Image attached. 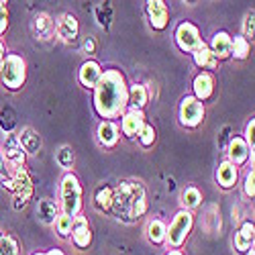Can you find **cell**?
<instances>
[{
    "mask_svg": "<svg viewBox=\"0 0 255 255\" xmlns=\"http://www.w3.org/2000/svg\"><path fill=\"white\" fill-rule=\"evenodd\" d=\"M94 109L102 119H117L127 111V84L119 70L102 72L94 86Z\"/></svg>",
    "mask_w": 255,
    "mask_h": 255,
    "instance_id": "1",
    "label": "cell"
},
{
    "mask_svg": "<svg viewBox=\"0 0 255 255\" xmlns=\"http://www.w3.org/2000/svg\"><path fill=\"white\" fill-rule=\"evenodd\" d=\"M111 208H115L117 217L123 219L125 223L139 221L147 210L143 186L137 182H123L117 190H113V206Z\"/></svg>",
    "mask_w": 255,
    "mask_h": 255,
    "instance_id": "2",
    "label": "cell"
},
{
    "mask_svg": "<svg viewBox=\"0 0 255 255\" xmlns=\"http://www.w3.org/2000/svg\"><path fill=\"white\" fill-rule=\"evenodd\" d=\"M2 186L14 194V208H23L33 194V184L25 167H12Z\"/></svg>",
    "mask_w": 255,
    "mask_h": 255,
    "instance_id": "3",
    "label": "cell"
},
{
    "mask_svg": "<svg viewBox=\"0 0 255 255\" xmlns=\"http://www.w3.org/2000/svg\"><path fill=\"white\" fill-rule=\"evenodd\" d=\"M82 210V186L74 174H66L61 180V215L78 217Z\"/></svg>",
    "mask_w": 255,
    "mask_h": 255,
    "instance_id": "4",
    "label": "cell"
},
{
    "mask_svg": "<svg viewBox=\"0 0 255 255\" xmlns=\"http://www.w3.org/2000/svg\"><path fill=\"white\" fill-rule=\"evenodd\" d=\"M27 78V63L25 59L16 55V53H8L0 66V80L8 90H18L25 84Z\"/></svg>",
    "mask_w": 255,
    "mask_h": 255,
    "instance_id": "5",
    "label": "cell"
},
{
    "mask_svg": "<svg viewBox=\"0 0 255 255\" xmlns=\"http://www.w3.org/2000/svg\"><path fill=\"white\" fill-rule=\"evenodd\" d=\"M192 225H194L192 215H190L188 210H180L178 215L174 217L172 225H169L167 233H165V241H167L169 245H172L174 249H178V247H180V245L186 241L188 233L192 231Z\"/></svg>",
    "mask_w": 255,
    "mask_h": 255,
    "instance_id": "6",
    "label": "cell"
},
{
    "mask_svg": "<svg viewBox=\"0 0 255 255\" xmlns=\"http://www.w3.org/2000/svg\"><path fill=\"white\" fill-rule=\"evenodd\" d=\"M204 121V104L194 96H186L180 104V123L188 129H194Z\"/></svg>",
    "mask_w": 255,
    "mask_h": 255,
    "instance_id": "7",
    "label": "cell"
},
{
    "mask_svg": "<svg viewBox=\"0 0 255 255\" xmlns=\"http://www.w3.org/2000/svg\"><path fill=\"white\" fill-rule=\"evenodd\" d=\"M176 43L182 51L194 53L202 45V39H200L198 29L192 23H180L178 29H176Z\"/></svg>",
    "mask_w": 255,
    "mask_h": 255,
    "instance_id": "8",
    "label": "cell"
},
{
    "mask_svg": "<svg viewBox=\"0 0 255 255\" xmlns=\"http://www.w3.org/2000/svg\"><path fill=\"white\" fill-rule=\"evenodd\" d=\"M147 10V16H149V25L155 29V31H163L169 23V10L165 6V2L161 0H149L145 6Z\"/></svg>",
    "mask_w": 255,
    "mask_h": 255,
    "instance_id": "9",
    "label": "cell"
},
{
    "mask_svg": "<svg viewBox=\"0 0 255 255\" xmlns=\"http://www.w3.org/2000/svg\"><path fill=\"white\" fill-rule=\"evenodd\" d=\"M72 241L78 249H86L92 241V233H90V225H88V219L86 217H74V223H72Z\"/></svg>",
    "mask_w": 255,
    "mask_h": 255,
    "instance_id": "10",
    "label": "cell"
},
{
    "mask_svg": "<svg viewBox=\"0 0 255 255\" xmlns=\"http://www.w3.org/2000/svg\"><path fill=\"white\" fill-rule=\"evenodd\" d=\"M145 127V115L143 111H127L123 115V121H121V129L127 137H139L141 129Z\"/></svg>",
    "mask_w": 255,
    "mask_h": 255,
    "instance_id": "11",
    "label": "cell"
},
{
    "mask_svg": "<svg viewBox=\"0 0 255 255\" xmlns=\"http://www.w3.org/2000/svg\"><path fill=\"white\" fill-rule=\"evenodd\" d=\"M8 163L12 167H25V151H23V147H20L16 135H4V153Z\"/></svg>",
    "mask_w": 255,
    "mask_h": 255,
    "instance_id": "12",
    "label": "cell"
},
{
    "mask_svg": "<svg viewBox=\"0 0 255 255\" xmlns=\"http://www.w3.org/2000/svg\"><path fill=\"white\" fill-rule=\"evenodd\" d=\"M55 31H57V35H59L63 41H68V43H70V41H76V37H78V33H80V25H78V20H76L74 14L66 12V14H61V16L57 18Z\"/></svg>",
    "mask_w": 255,
    "mask_h": 255,
    "instance_id": "13",
    "label": "cell"
},
{
    "mask_svg": "<svg viewBox=\"0 0 255 255\" xmlns=\"http://www.w3.org/2000/svg\"><path fill=\"white\" fill-rule=\"evenodd\" d=\"M231 41H233V37L227 31H219L212 35L208 49L212 51V55L217 59H227V57H231Z\"/></svg>",
    "mask_w": 255,
    "mask_h": 255,
    "instance_id": "14",
    "label": "cell"
},
{
    "mask_svg": "<svg viewBox=\"0 0 255 255\" xmlns=\"http://www.w3.org/2000/svg\"><path fill=\"white\" fill-rule=\"evenodd\" d=\"M78 78H80V84L82 86H86V88H94L96 84L100 82V78H102V70H100V66L96 61H84L82 63V68H80V72H78Z\"/></svg>",
    "mask_w": 255,
    "mask_h": 255,
    "instance_id": "15",
    "label": "cell"
},
{
    "mask_svg": "<svg viewBox=\"0 0 255 255\" xmlns=\"http://www.w3.org/2000/svg\"><path fill=\"white\" fill-rule=\"evenodd\" d=\"M192 88H194V98L196 100H208L212 96V92H215V78H212L208 72H202L194 78V84H192Z\"/></svg>",
    "mask_w": 255,
    "mask_h": 255,
    "instance_id": "16",
    "label": "cell"
},
{
    "mask_svg": "<svg viewBox=\"0 0 255 255\" xmlns=\"http://www.w3.org/2000/svg\"><path fill=\"white\" fill-rule=\"evenodd\" d=\"M227 155H229L227 161L237 167V165H241V163L247 161V157H249V147H247V143H245L241 137H235V139H231V143H229Z\"/></svg>",
    "mask_w": 255,
    "mask_h": 255,
    "instance_id": "17",
    "label": "cell"
},
{
    "mask_svg": "<svg viewBox=\"0 0 255 255\" xmlns=\"http://www.w3.org/2000/svg\"><path fill=\"white\" fill-rule=\"evenodd\" d=\"M147 88L143 84H133L131 88H127V109L131 111H143V106L147 104Z\"/></svg>",
    "mask_w": 255,
    "mask_h": 255,
    "instance_id": "18",
    "label": "cell"
},
{
    "mask_svg": "<svg viewBox=\"0 0 255 255\" xmlns=\"http://www.w3.org/2000/svg\"><path fill=\"white\" fill-rule=\"evenodd\" d=\"M33 31H35V37L41 39V41H47L51 39L53 31H55V23H53V18L47 14V12H41L35 16L33 20Z\"/></svg>",
    "mask_w": 255,
    "mask_h": 255,
    "instance_id": "19",
    "label": "cell"
},
{
    "mask_svg": "<svg viewBox=\"0 0 255 255\" xmlns=\"http://www.w3.org/2000/svg\"><path fill=\"white\" fill-rule=\"evenodd\" d=\"M253 237H255V227L251 221H245L239 229V233L235 235V249L239 253H247L253 247Z\"/></svg>",
    "mask_w": 255,
    "mask_h": 255,
    "instance_id": "20",
    "label": "cell"
},
{
    "mask_svg": "<svg viewBox=\"0 0 255 255\" xmlns=\"http://www.w3.org/2000/svg\"><path fill=\"white\" fill-rule=\"evenodd\" d=\"M37 217L43 225H53L59 217V206L57 202H53L51 198H43L39 200V206H37Z\"/></svg>",
    "mask_w": 255,
    "mask_h": 255,
    "instance_id": "21",
    "label": "cell"
},
{
    "mask_svg": "<svg viewBox=\"0 0 255 255\" xmlns=\"http://www.w3.org/2000/svg\"><path fill=\"white\" fill-rule=\"evenodd\" d=\"M98 141L104 147H115L119 143V127L113 121H102L98 125Z\"/></svg>",
    "mask_w": 255,
    "mask_h": 255,
    "instance_id": "22",
    "label": "cell"
},
{
    "mask_svg": "<svg viewBox=\"0 0 255 255\" xmlns=\"http://www.w3.org/2000/svg\"><path fill=\"white\" fill-rule=\"evenodd\" d=\"M20 147H23L25 153H37L39 147H41V137L31 129V127H27V129H23L18 135H16Z\"/></svg>",
    "mask_w": 255,
    "mask_h": 255,
    "instance_id": "23",
    "label": "cell"
},
{
    "mask_svg": "<svg viewBox=\"0 0 255 255\" xmlns=\"http://www.w3.org/2000/svg\"><path fill=\"white\" fill-rule=\"evenodd\" d=\"M217 182L221 188H233L237 184V167L229 161H223L217 169Z\"/></svg>",
    "mask_w": 255,
    "mask_h": 255,
    "instance_id": "24",
    "label": "cell"
},
{
    "mask_svg": "<svg viewBox=\"0 0 255 255\" xmlns=\"http://www.w3.org/2000/svg\"><path fill=\"white\" fill-rule=\"evenodd\" d=\"M192 57H194V63H196L198 68H202V70H212V68H215L217 63H219V59L212 55V51H210L208 45H204V43L192 53Z\"/></svg>",
    "mask_w": 255,
    "mask_h": 255,
    "instance_id": "25",
    "label": "cell"
},
{
    "mask_svg": "<svg viewBox=\"0 0 255 255\" xmlns=\"http://www.w3.org/2000/svg\"><path fill=\"white\" fill-rule=\"evenodd\" d=\"M0 255H20L18 241L2 229H0Z\"/></svg>",
    "mask_w": 255,
    "mask_h": 255,
    "instance_id": "26",
    "label": "cell"
},
{
    "mask_svg": "<svg viewBox=\"0 0 255 255\" xmlns=\"http://www.w3.org/2000/svg\"><path fill=\"white\" fill-rule=\"evenodd\" d=\"M165 233H167V227L159 219H155V221H151L149 225H147V237H149V241L155 243V245L165 241Z\"/></svg>",
    "mask_w": 255,
    "mask_h": 255,
    "instance_id": "27",
    "label": "cell"
},
{
    "mask_svg": "<svg viewBox=\"0 0 255 255\" xmlns=\"http://www.w3.org/2000/svg\"><path fill=\"white\" fill-rule=\"evenodd\" d=\"M94 206L98 210H111L113 206V190L109 186H100L94 194Z\"/></svg>",
    "mask_w": 255,
    "mask_h": 255,
    "instance_id": "28",
    "label": "cell"
},
{
    "mask_svg": "<svg viewBox=\"0 0 255 255\" xmlns=\"http://www.w3.org/2000/svg\"><path fill=\"white\" fill-rule=\"evenodd\" d=\"M200 200H202V194H200V190L198 188H186L184 192H182V206L190 212L192 208H196V206H200Z\"/></svg>",
    "mask_w": 255,
    "mask_h": 255,
    "instance_id": "29",
    "label": "cell"
},
{
    "mask_svg": "<svg viewBox=\"0 0 255 255\" xmlns=\"http://www.w3.org/2000/svg\"><path fill=\"white\" fill-rule=\"evenodd\" d=\"M249 55V41H245L241 35L231 41V57L235 59H245Z\"/></svg>",
    "mask_w": 255,
    "mask_h": 255,
    "instance_id": "30",
    "label": "cell"
},
{
    "mask_svg": "<svg viewBox=\"0 0 255 255\" xmlns=\"http://www.w3.org/2000/svg\"><path fill=\"white\" fill-rule=\"evenodd\" d=\"M96 18H98V25L109 29L111 27V18H113V10H111V4L106 2H100L96 6Z\"/></svg>",
    "mask_w": 255,
    "mask_h": 255,
    "instance_id": "31",
    "label": "cell"
},
{
    "mask_svg": "<svg viewBox=\"0 0 255 255\" xmlns=\"http://www.w3.org/2000/svg\"><path fill=\"white\" fill-rule=\"evenodd\" d=\"M55 161L63 167V169H70L72 165H74V151H72V147H61V149L57 151V155H55Z\"/></svg>",
    "mask_w": 255,
    "mask_h": 255,
    "instance_id": "32",
    "label": "cell"
},
{
    "mask_svg": "<svg viewBox=\"0 0 255 255\" xmlns=\"http://www.w3.org/2000/svg\"><path fill=\"white\" fill-rule=\"evenodd\" d=\"M14 125H16V119H14L12 111H8V109L0 111V129H2L6 135H10L12 129H14Z\"/></svg>",
    "mask_w": 255,
    "mask_h": 255,
    "instance_id": "33",
    "label": "cell"
},
{
    "mask_svg": "<svg viewBox=\"0 0 255 255\" xmlns=\"http://www.w3.org/2000/svg\"><path fill=\"white\" fill-rule=\"evenodd\" d=\"M72 223H74L72 217H68V215H59L57 221H55L57 235H59V237H68L70 233H72Z\"/></svg>",
    "mask_w": 255,
    "mask_h": 255,
    "instance_id": "34",
    "label": "cell"
},
{
    "mask_svg": "<svg viewBox=\"0 0 255 255\" xmlns=\"http://www.w3.org/2000/svg\"><path fill=\"white\" fill-rule=\"evenodd\" d=\"M153 141H155V129H153L151 125H145L143 129H141V133H139V143L143 147H151Z\"/></svg>",
    "mask_w": 255,
    "mask_h": 255,
    "instance_id": "35",
    "label": "cell"
},
{
    "mask_svg": "<svg viewBox=\"0 0 255 255\" xmlns=\"http://www.w3.org/2000/svg\"><path fill=\"white\" fill-rule=\"evenodd\" d=\"M253 16H255V12L253 10H249L247 14H245V20H243V39L245 41H249V39H253Z\"/></svg>",
    "mask_w": 255,
    "mask_h": 255,
    "instance_id": "36",
    "label": "cell"
},
{
    "mask_svg": "<svg viewBox=\"0 0 255 255\" xmlns=\"http://www.w3.org/2000/svg\"><path fill=\"white\" fill-rule=\"evenodd\" d=\"M243 192H245L247 198H253L255 196V172H253V169H251V172H247V176H245Z\"/></svg>",
    "mask_w": 255,
    "mask_h": 255,
    "instance_id": "37",
    "label": "cell"
},
{
    "mask_svg": "<svg viewBox=\"0 0 255 255\" xmlns=\"http://www.w3.org/2000/svg\"><path fill=\"white\" fill-rule=\"evenodd\" d=\"M8 27V6L4 0H0V35H2Z\"/></svg>",
    "mask_w": 255,
    "mask_h": 255,
    "instance_id": "38",
    "label": "cell"
},
{
    "mask_svg": "<svg viewBox=\"0 0 255 255\" xmlns=\"http://www.w3.org/2000/svg\"><path fill=\"white\" fill-rule=\"evenodd\" d=\"M253 131H255V121L251 119V121L247 123V127H245V139H243V141L247 143V147H251V149H253V141H255V139H253Z\"/></svg>",
    "mask_w": 255,
    "mask_h": 255,
    "instance_id": "39",
    "label": "cell"
},
{
    "mask_svg": "<svg viewBox=\"0 0 255 255\" xmlns=\"http://www.w3.org/2000/svg\"><path fill=\"white\" fill-rule=\"evenodd\" d=\"M84 51H86V53H94L96 51V41L92 37H88L86 41H84Z\"/></svg>",
    "mask_w": 255,
    "mask_h": 255,
    "instance_id": "40",
    "label": "cell"
},
{
    "mask_svg": "<svg viewBox=\"0 0 255 255\" xmlns=\"http://www.w3.org/2000/svg\"><path fill=\"white\" fill-rule=\"evenodd\" d=\"M0 176H8V167H6V161H4L2 151H0Z\"/></svg>",
    "mask_w": 255,
    "mask_h": 255,
    "instance_id": "41",
    "label": "cell"
},
{
    "mask_svg": "<svg viewBox=\"0 0 255 255\" xmlns=\"http://www.w3.org/2000/svg\"><path fill=\"white\" fill-rule=\"evenodd\" d=\"M4 57H6V49H4V43H2V41H0V66H2Z\"/></svg>",
    "mask_w": 255,
    "mask_h": 255,
    "instance_id": "42",
    "label": "cell"
},
{
    "mask_svg": "<svg viewBox=\"0 0 255 255\" xmlns=\"http://www.w3.org/2000/svg\"><path fill=\"white\" fill-rule=\"evenodd\" d=\"M35 255H66V253H61L59 249H51V251H47V253H35Z\"/></svg>",
    "mask_w": 255,
    "mask_h": 255,
    "instance_id": "43",
    "label": "cell"
},
{
    "mask_svg": "<svg viewBox=\"0 0 255 255\" xmlns=\"http://www.w3.org/2000/svg\"><path fill=\"white\" fill-rule=\"evenodd\" d=\"M167 255H184V253H182V251H178V249H172V251H169Z\"/></svg>",
    "mask_w": 255,
    "mask_h": 255,
    "instance_id": "44",
    "label": "cell"
},
{
    "mask_svg": "<svg viewBox=\"0 0 255 255\" xmlns=\"http://www.w3.org/2000/svg\"><path fill=\"white\" fill-rule=\"evenodd\" d=\"M247 255H255V251H253V247H251V249L247 251Z\"/></svg>",
    "mask_w": 255,
    "mask_h": 255,
    "instance_id": "45",
    "label": "cell"
}]
</instances>
